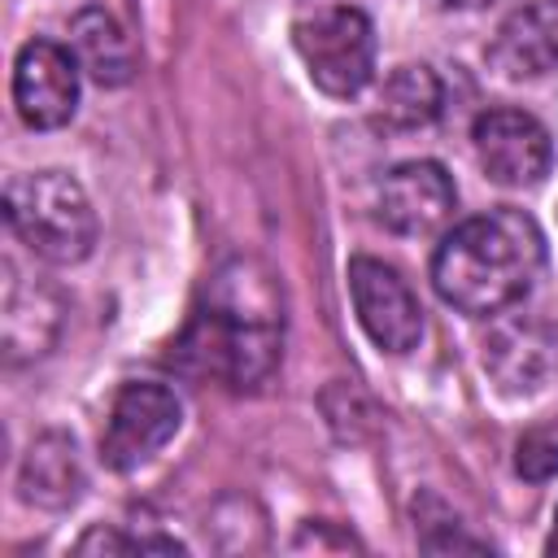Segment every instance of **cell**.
<instances>
[{"label":"cell","mask_w":558,"mask_h":558,"mask_svg":"<svg viewBox=\"0 0 558 558\" xmlns=\"http://www.w3.org/2000/svg\"><path fill=\"white\" fill-rule=\"evenodd\" d=\"M283 353V292L257 257L222 262L187 314L170 362L196 379L222 388H257L270 379Z\"/></svg>","instance_id":"obj_1"},{"label":"cell","mask_w":558,"mask_h":558,"mask_svg":"<svg viewBox=\"0 0 558 558\" xmlns=\"http://www.w3.org/2000/svg\"><path fill=\"white\" fill-rule=\"evenodd\" d=\"M545 266V235L523 209H488L458 222L432 253L440 301L462 314H501L519 305Z\"/></svg>","instance_id":"obj_2"},{"label":"cell","mask_w":558,"mask_h":558,"mask_svg":"<svg viewBox=\"0 0 558 558\" xmlns=\"http://www.w3.org/2000/svg\"><path fill=\"white\" fill-rule=\"evenodd\" d=\"M4 222L44 262H83L96 244V209L65 170H31L4 183Z\"/></svg>","instance_id":"obj_3"},{"label":"cell","mask_w":558,"mask_h":558,"mask_svg":"<svg viewBox=\"0 0 558 558\" xmlns=\"http://www.w3.org/2000/svg\"><path fill=\"white\" fill-rule=\"evenodd\" d=\"M292 44L327 96H357L375 74V26L353 4L314 9L292 26Z\"/></svg>","instance_id":"obj_4"},{"label":"cell","mask_w":558,"mask_h":558,"mask_svg":"<svg viewBox=\"0 0 558 558\" xmlns=\"http://www.w3.org/2000/svg\"><path fill=\"white\" fill-rule=\"evenodd\" d=\"M179 418H183V405L166 384H148V379L122 384L109 405L105 432H100L105 466L135 471L179 432Z\"/></svg>","instance_id":"obj_5"},{"label":"cell","mask_w":558,"mask_h":558,"mask_svg":"<svg viewBox=\"0 0 558 558\" xmlns=\"http://www.w3.org/2000/svg\"><path fill=\"white\" fill-rule=\"evenodd\" d=\"M349 296L357 310L362 331L384 353H410L423 336V310L410 283L379 257H353L349 262Z\"/></svg>","instance_id":"obj_6"},{"label":"cell","mask_w":558,"mask_h":558,"mask_svg":"<svg viewBox=\"0 0 558 558\" xmlns=\"http://www.w3.org/2000/svg\"><path fill=\"white\" fill-rule=\"evenodd\" d=\"M78 61L52 39L22 44L13 61V105L31 131H57L78 109Z\"/></svg>","instance_id":"obj_7"},{"label":"cell","mask_w":558,"mask_h":558,"mask_svg":"<svg viewBox=\"0 0 558 558\" xmlns=\"http://www.w3.org/2000/svg\"><path fill=\"white\" fill-rule=\"evenodd\" d=\"M471 140L484 174L501 187H536L549 174L554 161L549 131L523 109H484L475 118Z\"/></svg>","instance_id":"obj_8"},{"label":"cell","mask_w":558,"mask_h":558,"mask_svg":"<svg viewBox=\"0 0 558 558\" xmlns=\"http://www.w3.org/2000/svg\"><path fill=\"white\" fill-rule=\"evenodd\" d=\"M458 209V187L440 161H401L375 187V218L397 235H427Z\"/></svg>","instance_id":"obj_9"},{"label":"cell","mask_w":558,"mask_h":558,"mask_svg":"<svg viewBox=\"0 0 558 558\" xmlns=\"http://www.w3.org/2000/svg\"><path fill=\"white\" fill-rule=\"evenodd\" d=\"M0 327H4V362H31L44 357L61 331V296L39 283L22 279L13 257H4V305H0Z\"/></svg>","instance_id":"obj_10"},{"label":"cell","mask_w":558,"mask_h":558,"mask_svg":"<svg viewBox=\"0 0 558 558\" xmlns=\"http://www.w3.org/2000/svg\"><path fill=\"white\" fill-rule=\"evenodd\" d=\"M488 65L501 78H541L558 65V0H527L488 39Z\"/></svg>","instance_id":"obj_11"},{"label":"cell","mask_w":558,"mask_h":558,"mask_svg":"<svg viewBox=\"0 0 558 558\" xmlns=\"http://www.w3.org/2000/svg\"><path fill=\"white\" fill-rule=\"evenodd\" d=\"M87 475H83V458H78V445L74 436L65 432H44L31 440V449L22 453V466H17V493L26 506H39V510H65L78 501Z\"/></svg>","instance_id":"obj_12"},{"label":"cell","mask_w":558,"mask_h":558,"mask_svg":"<svg viewBox=\"0 0 558 558\" xmlns=\"http://www.w3.org/2000/svg\"><path fill=\"white\" fill-rule=\"evenodd\" d=\"M70 52L96 87H126L135 78V44L100 4H87L70 17Z\"/></svg>","instance_id":"obj_13"},{"label":"cell","mask_w":558,"mask_h":558,"mask_svg":"<svg viewBox=\"0 0 558 558\" xmlns=\"http://www.w3.org/2000/svg\"><path fill=\"white\" fill-rule=\"evenodd\" d=\"M554 362L558 353L541 323H501L484 340V366L506 392H536L549 379Z\"/></svg>","instance_id":"obj_14"},{"label":"cell","mask_w":558,"mask_h":558,"mask_svg":"<svg viewBox=\"0 0 558 558\" xmlns=\"http://www.w3.org/2000/svg\"><path fill=\"white\" fill-rule=\"evenodd\" d=\"M440 105H445V87L432 65H397L379 87L375 122L384 131H418L440 118Z\"/></svg>","instance_id":"obj_15"},{"label":"cell","mask_w":558,"mask_h":558,"mask_svg":"<svg viewBox=\"0 0 558 558\" xmlns=\"http://www.w3.org/2000/svg\"><path fill=\"white\" fill-rule=\"evenodd\" d=\"M514 471L523 480H554L558 475V436L549 432H527L519 445H514Z\"/></svg>","instance_id":"obj_16"},{"label":"cell","mask_w":558,"mask_h":558,"mask_svg":"<svg viewBox=\"0 0 558 558\" xmlns=\"http://www.w3.org/2000/svg\"><path fill=\"white\" fill-rule=\"evenodd\" d=\"M440 9H480V4H488V0H436Z\"/></svg>","instance_id":"obj_17"},{"label":"cell","mask_w":558,"mask_h":558,"mask_svg":"<svg viewBox=\"0 0 558 558\" xmlns=\"http://www.w3.org/2000/svg\"><path fill=\"white\" fill-rule=\"evenodd\" d=\"M549 554H558V506H554V527H549V541H545Z\"/></svg>","instance_id":"obj_18"}]
</instances>
